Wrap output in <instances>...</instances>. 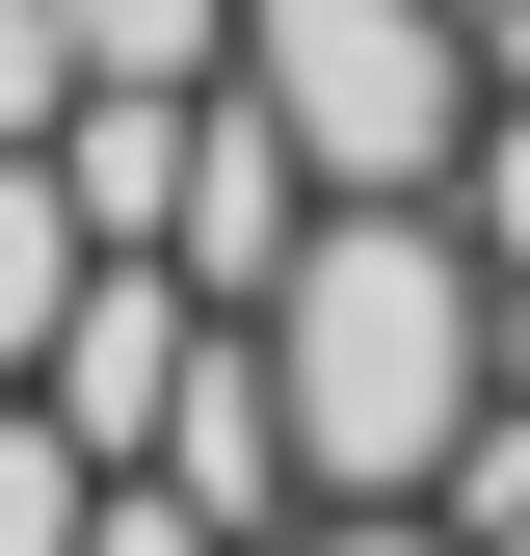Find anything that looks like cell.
I'll use <instances>...</instances> for the list:
<instances>
[{
    "label": "cell",
    "instance_id": "6",
    "mask_svg": "<svg viewBox=\"0 0 530 556\" xmlns=\"http://www.w3.org/2000/svg\"><path fill=\"white\" fill-rule=\"evenodd\" d=\"M80 292H106V239H80V186H53V160H0V397L53 371V318H80Z\"/></svg>",
    "mask_w": 530,
    "mask_h": 556
},
{
    "label": "cell",
    "instance_id": "4",
    "mask_svg": "<svg viewBox=\"0 0 530 556\" xmlns=\"http://www.w3.org/2000/svg\"><path fill=\"white\" fill-rule=\"evenodd\" d=\"M186 371H213V318H186L160 265H106V292L53 318V371H27V397H53V451H106V477H160V397H186Z\"/></svg>",
    "mask_w": 530,
    "mask_h": 556
},
{
    "label": "cell",
    "instance_id": "9",
    "mask_svg": "<svg viewBox=\"0 0 530 556\" xmlns=\"http://www.w3.org/2000/svg\"><path fill=\"white\" fill-rule=\"evenodd\" d=\"M451 239H478V265H504V292H530V80L478 106V160H451Z\"/></svg>",
    "mask_w": 530,
    "mask_h": 556
},
{
    "label": "cell",
    "instance_id": "1",
    "mask_svg": "<svg viewBox=\"0 0 530 556\" xmlns=\"http://www.w3.org/2000/svg\"><path fill=\"white\" fill-rule=\"evenodd\" d=\"M265 397L318 504H451V451L504 425V265L451 213H318V265L265 292Z\"/></svg>",
    "mask_w": 530,
    "mask_h": 556
},
{
    "label": "cell",
    "instance_id": "5",
    "mask_svg": "<svg viewBox=\"0 0 530 556\" xmlns=\"http://www.w3.org/2000/svg\"><path fill=\"white\" fill-rule=\"evenodd\" d=\"M186 132H213V106H132V80L53 106V186H80V239H106V265H160V239H186Z\"/></svg>",
    "mask_w": 530,
    "mask_h": 556
},
{
    "label": "cell",
    "instance_id": "2",
    "mask_svg": "<svg viewBox=\"0 0 530 556\" xmlns=\"http://www.w3.org/2000/svg\"><path fill=\"white\" fill-rule=\"evenodd\" d=\"M239 106L318 160V213H451L478 160V0H239Z\"/></svg>",
    "mask_w": 530,
    "mask_h": 556
},
{
    "label": "cell",
    "instance_id": "12",
    "mask_svg": "<svg viewBox=\"0 0 530 556\" xmlns=\"http://www.w3.org/2000/svg\"><path fill=\"white\" fill-rule=\"evenodd\" d=\"M292 556H451V530H425V504H318Z\"/></svg>",
    "mask_w": 530,
    "mask_h": 556
},
{
    "label": "cell",
    "instance_id": "7",
    "mask_svg": "<svg viewBox=\"0 0 530 556\" xmlns=\"http://www.w3.org/2000/svg\"><path fill=\"white\" fill-rule=\"evenodd\" d=\"M80 27V80H132V106H213L239 80V0H53Z\"/></svg>",
    "mask_w": 530,
    "mask_h": 556
},
{
    "label": "cell",
    "instance_id": "3",
    "mask_svg": "<svg viewBox=\"0 0 530 556\" xmlns=\"http://www.w3.org/2000/svg\"><path fill=\"white\" fill-rule=\"evenodd\" d=\"M160 504H186V530H239V556H292V530H318L292 397H265V318H213V371L160 397Z\"/></svg>",
    "mask_w": 530,
    "mask_h": 556
},
{
    "label": "cell",
    "instance_id": "8",
    "mask_svg": "<svg viewBox=\"0 0 530 556\" xmlns=\"http://www.w3.org/2000/svg\"><path fill=\"white\" fill-rule=\"evenodd\" d=\"M106 530V451H53V397H0V556H80Z\"/></svg>",
    "mask_w": 530,
    "mask_h": 556
},
{
    "label": "cell",
    "instance_id": "10",
    "mask_svg": "<svg viewBox=\"0 0 530 556\" xmlns=\"http://www.w3.org/2000/svg\"><path fill=\"white\" fill-rule=\"evenodd\" d=\"M53 106H80V27H53V0H0V160H53Z\"/></svg>",
    "mask_w": 530,
    "mask_h": 556
},
{
    "label": "cell",
    "instance_id": "11",
    "mask_svg": "<svg viewBox=\"0 0 530 556\" xmlns=\"http://www.w3.org/2000/svg\"><path fill=\"white\" fill-rule=\"evenodd\" d=\"M80 556H239V530H186L160 477H106V530H80Z\"/></svg>",
    "mask_w": 530,
    "mask_h": 556
}]
</instances>
